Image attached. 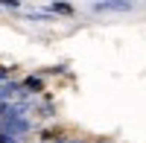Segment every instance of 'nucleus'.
<instances>
[{
	"mask_svg": "<svg viewBox=\"0 0 146 143\" xmlns=\"http://www.w3.org/2000/svg\"><path fill=\"white\" fill-rule=\"evenodd\" d=\"M21 88L27 91L29 97H44V91H47L44 79H41L38 73H29V76H23V79H21Z\"/></svg>",
	"mask_w": 146,
	"mask_h": 143,
	"instance_id": "f257e3e1",
	"label": "nucleus"
},
{
	"mask_svg": "<svg viewBox=\"0 0 146 143\" xmlns=\"http://www.w3.org/2000/svg\"><path fill=\"white\" fill-rule=\"evenodd\" d=\"M96 12H129L131 3H96Z\"/></svg>",
	"mask_w": 146,
	"mask_h": 143,
	"instance_id": "f03ea898",
	"label": "nucleus"
},
{
	"mask_svg": "<svg viewBox=\"0 0 146 143\" xmlns=\"http://www.w3.org/2000/svg\"><path fill=\"white\" fill-rule=\"evenodd\" d=\"M50 12L53 15H73V6L70 3H50Z\"/></svg>",
	"mask_w": 146,
	"mask_h": 143,
	"instance_id": "7ed1b4c3",
	"label": "nucleus"
},
{
	"mask_svg": "<svg viewBox=\"0 0 146 143\" xmlns=\"http://www.w3.org/2000/svg\"><path fill=\"white\" fill-rule=\"evenodd\" d=\"M0 143H29V140H27V137H15V134L0 132Z\"/></svg>",
	"mask_w": 146,
	"mask_h": 143,
	"instance_id": "20e7f679",
	"label": "nucleus"
},
{
	"mask_svg": "<svg viewBox=\"0 0 146 143\" xmlns=\"http://www.w3.org/2000/svg\"><path fill=\"white\" fill-rule=\"evenodd\" d=\"M94 143H114V140H108V137H100V140H94Z\"/></svg>",
	"mask_w": 146,
	"mask_h": 143,
	"instance_id": "39448f33",
	"label": "nucleus"
}]
</instances>
